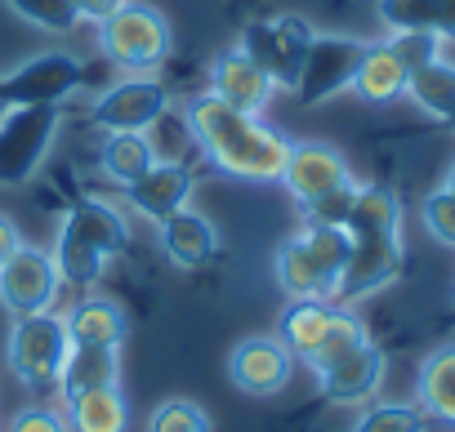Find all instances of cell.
<instances>
[{"label":"cell","mask_w":455,"mask_h":432,"mask_svg":"<svg viewBox=\"0 0 455 432\" xmlns=\"http://www.w3.org/2000/svg\"><path fill=\"white\" fill-rule=\"evenodd\" d=\"M5 432H72V428H68V414L54 405H23V410H14Z\"/></svg>","instance_id":"8d00e7d4"},{"label":"cell","mask_w":455,"mask_h":432,"mask_svg":"<svg viewBox=\"0 0 455 432\" xmlns=\"http://www.w3.org/2000/svg\"><path fill=\"white\" fill-rule=\"evenodd\" d=\"M23 246V232H19V224L10 219V214H0V263H5L14 250Z\"/></svg>","instance_id":"f35d334b"},{"label":"cell","mask_w":455,"mask_h":432,"mask_svg":"<svg viewBox=\"0 0 455 432\" xmlns=\"http://www.w3.org/2000/svg\"><path fill=\"white\" fill-rule=\"evenodd\" d=\"M99 50L103 59L125 72V76H152L170 63L174 54V32L165 14L143 0H125V5L99 23Z\"/></svg>","instance_id":"3957f363"},{"label":"cell","mask_w":455,"mask_h":432,"mask_svg":"<svg viewBox=\"0 0 455 432\" xmlns=\"http://www.w3.org/2000/svg\"><path fill=\"white\" fill-rule=\"evenodd\" d=\"M353 183V169L344 161L339 147L331 143H317V138H304V143H291V156H286V169H282V187L291 192V200L304 209L313 200H322L326 192Z\"/></svg>","instance_id":"7c38bea8"},{"label":"cell","mask_w":455,"mask_h":432,"mask_svg":"<svg viewBox=\"0 0 455 432\" xmlns=\"http://www.w3.org/2000/svg\"><path fill=\"white\" fill-rule=\"evenodd\" d=\"M125 5V0H76V14H81V23H103V19H112L116 10Z\"/></svg>","instance_id":"74e56055"},{"label":"cell","mask_w":455,"mask_h":432,"mask_svg":"<svg viewBox=\"0 0 455 432\" xmlns=\"http://www.w3.org/2000/svg\"><path fill=\"white\" fill-rule=\"evenodd\" d=\"M192 187H196V178L183 161H156L139 183L125 187V205L139 214V219L161 224V219H170L174 209H183L192 200Z\"/></svg>","instance_id":"2e32d148"},{"label":"cell","mask_w":455,"mask_h":432,"mask_svg":"<svg viewBox=\"0 0 455 432\" xmlns=\"http://www.w3.org/2000/svg\"><path fill=\"white\" fill-rule=\"evenodd\" d=\"M63 281L59 268L50 259V250L36 246H19L5 263H0V308L10 317H36V312H54Z\"/></svg>","instance_id":"9c48e42d"},{"label":"cell","mask_w":455,"mask_h":432,"mask_svg":"<svg viewBox=\"0 0 455 432\" xmlns=\"http://www.w3.org/2000/svg\"><path fill=\"white\" fill-rule=\"evenodd\" d=\"M388 374V357L379 343H357L353 352H344L339 361H331L326 370H317V388L331 405H366L379 397Z\"/></svg>","instance_id":"4fadbf2b"},{"label":"cell","mask_w":455,"mask_h":432,"mask_svg":"<svg viewBox=\"0 0 455 432\" xmlns=\"http://www.w3.org/2000/svg\"><path fill=\"white\" fill-rule=\"evenodd\" d=\"M362 54H366V41L362 36L317 32L313 45H308V54H304V67H299V81H295V98L304 107H322V103L348 94Z\"/></svg>","instance_id":"ba28073f"},{"label":"cell","mask_w":455,"mask_h":432,"mask_svg":"<svg viewBox=\"0 0 455 432\" xmlns=\"http://www.w3.org/2000/svg\"><path fill=\"white\" fill-rule=\"evenodd\" d=\"M81 85H85V63L68 50H45L0 76V103L5 107H63Z\"/></svg>","instance_id":"8992f818"},{"label":"cell","mask_w":455,"mask_h":432,"mask_svg":"<svg viewBox=\"0 0 455 432\" xmlns=\"http://www.w3.org/2000/svg\"><path fill=\"white\" fill-rule=\"evenodd\" d=\"M366 339H371V334H366L362 317H357L353 308H344V312H339V321L331 326V334L322 339V348H317V352H313V357H308L304 365H308V370L317 374V370H326L331 361H339L344 352H353V348H357V343H366Z\"/></svg>","instance_id":"d6a6232c"},{"label":"cell","mask_w":455,"mask_h":432,"mask_svg":"<svg viewBox=\"0 0 455 432\" xmlns=\"http://www.w3.org/2000/svg\"><path fill=\"white\" fill-rule=\"evenodd\" d=\"M295 374V352L277 334H251L228 352V383L246 397H277Z\"/></svg>","instance_id":"8fae6325"},{"label":"cell","mask_w":455,"mask_h":432,"mask_svg":"<svg viewBox=\"0 0 455 432\" xmlns=\"http://www.w3.org/2000/svg\"><path fill=\"white\" fill-rule=\"evenodd\" d=\"M339 312H344V303H335V299H291L282 312L277 339L295 352V361H308L322 348V339L331 334V326L339 321Z\"/></svg>","instance_id":"44dd1931"},{"label":"cell","mask_w":455,"mask_h":432,"mask_svg":"<svg viewBox=\"0 0 455 432\" xmlns=\"http://www.w3.org/2000/svg\"><path fill=\"white\" fill-rule=\"evenodd\" d=\"M99 165H103V174L116 187H130V183H139L156 165V147H152L148 134H108Z\"/></svg>","instance_id":"f1b7e54d"},{"label":"cell","mask_w":455,"mask_h":432,"mask_svg":"<svg viewBox=\"0 0 455 432\" xmlns=\"http://www.w3.org/2000/svg\"><path fill=\"white\" fill-rule=\"evenodd\" d=\"M148 432H214V423L205 405H196L192 397H165L148 414Z\"/></svg>","instance_id":"1f68e13d"},{"label":"cell","mask_w":455,"mask_h":432,"mask_svg":"<svg viewBox=\"0 0 455 432\" xmlns=\"http://www.w3.org/2000/svg\"><path fill=\"white\" fill-rule=\"evenodd\" d=\"M402 263H406V246L402 241H353L348 263H344L339 286H335V303L353 308V303L388 290L402 277Z\"/></svg>","instance_id":"5bb4252c"},{"label":"cell","mask_w":455,"mask_h":432,"mask_svg":"<svg viewBox=\"0 0 455 432\" xmlns=\"http://www.w3.org/2000/svg\"><path fill=\"white\" fill-rule=\"evenodd\" d=\"M63 321H68V339H72V343H90V348H121L125 334H130L125 308H121L116 299H108V295H85V299H76V303L63 312Z\"/></svg>","instance_id":"d6986e66"},{"label":"cell","mask_w":455,"mask_h":432,"mask_svg":"<svg viewBox=\"0 0 455 432\" xmlns=\"http://www.w3.org/2000/svg\"><path fill=\"white\" fill-rule=\"evenodd\" d=\"M63 224H72L81 237H90L108 259H112V255H121V250H125V241H130V228H125V219H121V209H116V205H108V200H99V196L76 200V205L63 214Z\"/></svg>","instance_id":"4316f807"},{"label":"cell","mask_w":455,"mask_h":432,"mask_svg":"<svg viewBox=\"0 0 455 432\" xmlns=\"http://www.w3.org/2000/svg\"><path fill=\"white\" fill-rule=\"evenodd\" d=\"M183 125H188L192 143L201 147V156L210 161V169L237 178V183H282L291 138L282 130H273L264 116L237 112L205 90V94L188 98Z\"/></svg>","instance_id":"6da1fadb"},{"label":"cell","mask_w":455,"mask_h":432,"mask_svg":"<svg viewBox=\"0 0 455 432\" xmlns=\"http://www.w3.org/2000/svg\"><path fill=\"white\" fill-rule=\"evenodd\" d=\"M68 428L72 432H130V401L121 383L85 388L68 397Z\"/></svg>","instance_id":"cb8c5ba5"},{"label":"cell","mask_w":455,"mask_h":432,"mask_svg":"<svg viewBox=\"0 0 455 432\" xmlns=\"http://www.w3.org/2000/svg\"><path fill=\"white\" fill-rule=\"evenodd\" d=\"M0 112H5V103H0Z\"/></svg>","instance_id":"b9f144b4"},{"label":"cell","mask_w":455,"mask_h":432,"mask_svg":"<svg viewBox=\"0 0 455 432\" xmlns=\"http://www.w3.org/2000/svg\"><path fill=\"white\" fill-rule=\"evenodd\" d=\"M348 232L335 224H299L295 237L277 246L273 277L286 290V299H335L339 272L348 263Z\"/></svg>","instance_id":"7a4b0ae2"},{"label":"cell","mask_w":455,"mask_h":432,"mask_svg":"<svg viewBox=\"0 0 455 432\" xmlns=\"http://www.w3.org/2000/svg\"><path fill=\"white\" fill-rule=\"evenodd\" d=\"M406 98H411L424 116L446 121V116L455 112V63L437 54V59H428L424 67H415V72L406 76Z\"/></svg>","instance_id":"83f0119b"},{"label":"cell","mask_w":455,"mask_h":432,"mask_svg":"<svg viewBox=\"0 0 455 432\" xmlns=\"http://www.w3.org/2000/svg\"><path fill=\"white\" fill-rule=\"evenodd\" d=\"M442 130H451V134H455V112H451V116L442 121Z\"/></svg>","instance_id":"60d3db41"},{"label":"cell","mask_w":455,"mask_h":432,"mask_svg":"<svg viewBox=\"0 0 455 432\" xmlns=\"http://www.w3.org/2000/svg\"><path fill=\"white\" fill-rule=\"evenodd\" d=\"M112 383H121V348H90V343L68 348V361L59 374V388L68 397L85 388H112Z\"/></svg>","instance_id":"484cf974"},{"label":"cell","mask_w":455,"mask_h":432,"mask_svg":"<svg viewBox=\"0 0 455 432\" xmlns=\"http://www.w3.org/2000/svg\"><path fill=\"white\" fill-rule=\"evenodd\" d=\"M5 5L14 19H23L28 27L50 32V36H72L81 27L76 0H5Z\"/></svg>","instance_id":"4dcf8cb0"},{"label":"cell","mask_w":455,"mask_h":432,"mask_svg":"<svg viewBox=\"0 0 455 432\" xmlns=\"http://www.w3.org/2000/svg\"><path fill=\"white\" fill-rule=\"evenodd\" d=\"M68 348H72V339H68L63 312L14 317V330L5 339V365L23 388H50L63 374Z\"/></svg>","instance_id":"5b68a950"},{"label":"cell","mask_w":455,"mask_h":432,"mask_svg":"<svg viewBox=\"0 0 455 432\" xmlns=\"http://www.w3.org/2000/svg\"><path fill=\"white\" fill-rule=\"evenodd\" d=\"M442 187H446V192L455 196V161H451V169H446V178H442Z\"/></svg>","instance_id":"ab89813d"},{"label":"cell","mask_w":455,"mask_h":432,"mask_svg":"<svg viewBox=\"0 0 455 432\" xmlns=\"http://www.w3.org/2000/svg\"><path fill=\"white\" fill-rule=\"evenodd\" d=\"M313 36L317 32H313V23L304 14H268V19L246 23L237 45L268 72V81L277 90L295 94V81H299V67H304V54H308Z\"/></svg>","instance_id":"52a82bcc"},{"label":"cell","mask_w":455,"mask_h":432,"mask_svg":"<svg viewBox=\"0 0 455 432\" xmlns=\"http://www.w3.org/2000/svg\"><path fill=\"white\" fill-rule=\"evenodd\" d=\"M406 76H411V72L402 67V59L393 54L388 41H366V54H362L357 76H353V94H357L362 103L384 107V103H397V98L406 94Z\"/></svg>","instance_id":"603a6c76"},{"label":"cell","mask_w":455,"mask_h":432,"mask_svg":"<svg viewBox=\"0 0 455 432\" xmlns=\"http://www.w3.org/2000/svg\"><path fill=\"white\" fill-rule=\"evenodd\" d=\"M344 232L348 241H402V196L384 183H362Z\"/></svg>","instance_id":"ac0fdd59"},{"label":"cell","mask_w":455,"mask_h":432,"mask_svg":"<svg viewBox=\"0 0 455 432\" xmlns=\"http://www.w3.org/2000/svg\"><path fill=\"white\" fill-rule=\"evenodd\" d=\"M170 112V90L156 76H125L94 98V125L108 134H148Z\"/></svg>","instance_id":"30bf717a"},{"label":"cell","mask_w":455,"mask_h":432,"mask_svg":"<svg viewBox=\"0 0 455 432\" xmlns=\"http://www.w3.org/2000/svg\"><path fill=\"white\" fill-rule=\"evenodd\" d=\"M54 268H59V281L63 286H76V290H94L108 272V255L81 237L72 224H59V237H54V250H50Z\"/></svg>","instance_id":"d4e9b609"},{"label":"cell","mask_w":455,"mask_h":432,"mask_svg":"<svg viewBox=\"0 0 455 432\" xmlns=\"http://www.w3.org/2000/svg\"><path fill=\"white\" fill-rule=\"evenodd\" d=\"M428 414L415 401H366L348 432H428Z\"/></svg>","instance_id":"f546056e"},{"label":"cell","mask_w":455,"mask_h":432,"mask_svg":"<svg viewBox=\"0 0 455 432\" xmlns=\"http://www.w3.org/2000/svg\"><path fill=\"white\" fill-rule=\"evenodd\" d=\"M375 14L388 32H424L455 45V0H375Z\"/></svg>","instance_id":"ffe728a7"},{"label":"cell","mask_w":455,"mask_h":432,"mask_svg":"<svg viewBox=\"0 0 455 432\" xmlns=\"http://www.w3.org/2000/svg\"><path fill=\"white\" fill-rule=\"evenodd\" d=\"M156 237H161L165 259L174 268H183V272H196V268H205L219 255V228L205 219V214H196L192 205L174 209L170 219H161L156 224Z\"/></svg>","instance_id":"e0dca14e"},{"label":"cell","mask_w":455,"mask_h":432,"mask_svg":"<svg viewBox=\"0 0 455 432\" xmlns=\"http://www.w3.org/2000/svg\"><path fill=\"white\" fill-rule=\"evenodd\" d=\"M388 45H393V54L402 59L406 72H415V67H424L428 59L442 54V41H433L424 32H388Z\"/></svg>","instance_id":"d590c367"},{"label":"cell","mask_w":455,"mask_h":432,"mask_svg":"<svg viewBox=\"0 0 455 432\" xmlns=\"http://www.w3.org/2000/svg\"><path fill=\"white\" fill-rule=\"evenodd\" d=\"M419 219H424V232H428L437 246L455 250V196H451L446 187H433V192L424 196Z\"/></svg>","instance_id":"836d02e7"},{"label":"cell","mask_w":455,"mask_h":432,"mask_svg":"<svg viewBox=\"0 0 455 432\" xmlns=\"http://www.w3.org/2000/svg\"><path fill=\"white\" fill-rule=\"evenodd\" d=\"M357 178L353 183H344V187H335V192H326L322 200H313V205H304L299 214H304V224H335V228H344V219H348V209H353V196H357Z\"/></svg>","instance_id":"e575fe53"},{"label":"cell","mask_w":455,"mask_h":432,"mask_svg":"<svg viewBox=\"0 0 455 432\" xmlns=\"http://www.w3.org/2000/svg\"><path fill=\"white\" fill-rule=\"evenodd\" d=\"M63 130V107H5L0 112V187H23L41 174Z\"/></svg>","instance_id":"277c9868"},{"label":"cell","mask_w":455,"mask_h":432,"mask_svg":"<svg viewBox=\"0 0 455 432\" xmlns=\"http://www.w3.org/2000/svg\"><path fill=\"white\" fill-rule=\"evenodd\" d=\"M210 94H214L219 103H228V107H237V112L259 116V112H268L277 85L268 81V72H264L242 45H233V50H223V54L210 63Z\"/></svg>","instance_id":"9a60e30c"},{"label":"cell","mask_w":455,"mask_h":432,"mask_svg":"<svg viewBox=\"0 0 455 432\" xmlns=\"http://www.w3.org/2000/svg\"><path fill=\"white\" fill-rule=\"evenodd\" d=\"M415 405L428 414V423L455 428V343H442V348H433L419 361Z\"/></svg>","instance_id":"7402d4cb"}]
</instances>
